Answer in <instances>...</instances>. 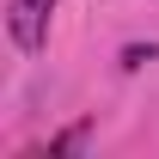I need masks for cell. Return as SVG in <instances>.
<instances>
[{
	"instance_id": "obj_1",
	"label": "cell",
	"mask_w": 159,
	"mask_h": 159,
	"mask_svg": "<svg viewBox=\"0 0 159 159\" xmlns=\"http://www.w3.org/2000/svg\"><path fill=\"white\" fill-rule=\"evenodd\" d=\"M49 12H55V0H6V31H12V43H19V49H43Z\"/></svg>"
},
{
	"instance_id": "obj_2",
	"label": "cell",
	"mask_w": 159,
	"mask_h": 159,
	"mask_svg": "<svg viewBox=\"0 0 159 159\" xmlns=\"http://www.w3.org/2000/svg\"><path fill=\"white\" fill-rule=\"evenodd\" d=\"M153 55H159L153 43H147V49H141V43H135V49H122V67H141V61H153Z\"/></svg>"
}]
</instances>
